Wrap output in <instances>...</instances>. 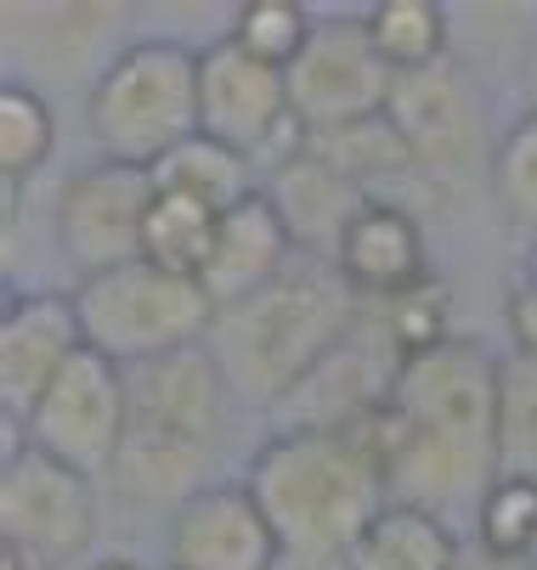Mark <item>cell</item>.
I'll return each instance as SVG.
<instances>
[{"mask_svg":"<svg viewBox=\"0 0 537 570\" xmlns=\"http://www.w3.org/2000/svg\"><path fill=\"white\" fill-rule=\"evenodd\" d=\"M86 570H141V564H136V559H125V553H119V559H91V564H86Z\"/></svg>","mask_w":537,"mask_h":570,"instance_id":"obj_31","label":"cell"},{"mask_svg":"<svg viewBox=\"0 0 537 570\" xmlns=\"http://www.w3.org/2000/svg\"><path fill=\"white\" fill-rule=\"evenodd\" d=\"M153 193H159L153 187V170L108 165V158H97V165L80 170V176H68L62 193H57L62 261L80 277L141 261V226H147Z\"/></svg>","mask_w":537,"mask_h":570,"instance_id":"obj_11","label":"cell"},{"mask_svg":"<svg viewBox=\"0 0 537 570\" xmlns=\"http://www.w3.org/2000/svg\"><path fill=\"white\" fill-rule=\"evenodd\" d=\"M244 485L272 520L283 559H345L391 503L385 463L345 430H277L250 458Z\"/></svg>","mask_w":537,"mask_h":570,"instance_id":"obj_3","label":"cell"},{"mask_svg":"<svg viewBox=\"0 0 537 570\" xmlns=\"http://www.w3.org/2000/svg\"><path fill=\"white\" fill-rule=\"evenodd\" d=\"M0 570H51V564L35 559V553H23V548H0Z\"/></svg>","mask_w":537,"mask_h":570,"instance_id":"obj_29","label":"cell"},{"mask_svg":"<svg viewBox=\"0 0 537 570\" xmlns=\"http://www.w3.org/2000/svg\"><path fill=\"white\" fill-rule=\"evenodd\" d=\"M97 542V492L91 474L46 458L40 446H12L0 469V548H23L35 559L74 564Z\"/></svg>","mask_w":537,"mask_h":570,"instance_id":"obj_9","label":"cell"},{"mask_svg":"<svg viewBox=\"0 0 537 570\" xmlns=\"http://www.w3.org/2000/svg\"><path fill=\"white\" fill-rule=\"evenodd\" d=\"M261 193H266L272 209L283 215L294 249H300V255H318V261H334L345 226H351L357 209L368 204V193H362L357 181H345L334 165H323L312 147H300V153L283 158V165H272V176H266Z\"/></svg>","mask_w":537,"mask_h":570,"instance_id":"obj_16","label":"cell"},{"mask_svg":"<svg viewBox=\"0 0 537 570\" xmlns=\"http://www.w3.org/2000/svg\"><path fill=\"white\" fill-rule=\"evenodd\" d=\"M492 193L504 220L537 243V108H526L492 147Z\"/></svg>","mask_w":537,"mask_h":570,"instance_id":"obj_24","label":"cell"},{"mask_svg":"<svg viewBox=\"0 0 537 570\" xmlns=\"http://www.w3.org/2000/svg\"><path fill=\"white\" fill-rule=\"evenodd\" d=\"M130 384V424L114 463L119 492L153 509H182L209 492L204 469L215 463L226 424H233V390H226L215 356L204 345L141 362L125 373Z\"/></svg>","mask_w":537,"mask_h":570,"instance_id":"obj_4","label":"cell"},{"mask_svg":"<svg viewBox=\"0 0 537 570\" xmlns=\"http://www.w3.org/2000/svg\"><path fill=\"white\" fill-rule=\"evenodd\" d=\"M526 86H531V108H537V51H531V73H526Z\"/></svg>","mask_w":537,"mask_h":570,"instance_id":"obj_33","label":"cell"},{"mask_svg":"<svg viewBox=\"0 0 537 570\" xmlns=\"http://www.w3.org/2000/svg\"><path fill=\"white\" fill-rule=\"evenodd\" d=\"M294 255H300V249H294L283 215L272 209L266 193H255V198H244L238 209L221 215L215 249H209L198 283H204V294H209L215 311H221V305H238V299L261 294L266 283H277Z\"/></svg>","mask_w":537,"mask_h":570,"instance_id":"obj_15","label":"cell"},{"mask_svg":"<svg viewBox=\"0 0 537 570\" xmlns=\"http://www.w3.org/2000/svg\"><path fill=\"white\" fill-rule=\"evenodd\" d=\"M86 351L80 311L74 294H12L7 316H0V401H7V424L23 430L35 401L51 390V379Z\"/></svg>","mask_w":537,"mask_h":570,"instance_id":"obj_12","label":"cell"},{"mask_svg":"<svg viewBox=\"0 0 537 570\" xmlns=\"http://www.w3.org/2000/svg\"><path fill=\"white\" fill-rule=\"evenodd\" d=\"M312 29H318V18L305 7H294V0H250V7H238V18H233V40L250 57L272 62V68H289L305 51Z\"/></svg>","mask_w":537,"mask_h":570,"instance_id":"obj_27","label":"cell"},{"mask_svg":"<svg viewBox=\"0 0 537 570\" xmlns=\"http://www.w3.org/2000/svg\"><path fill=\"white\" fill-rule=\"evenodd\" d=\"M198 130L221 147L283 165L305 147V130L289 108V73L250 57L233 35L198 51Z\"/></svg>","mask_w":537,"mask_h":570,"instance_id":"obj_8","label":"cell"},{"mask_svg":"<svg viewBox=\"0 0 537 570\" xmlns=\"http://www.w3.org/2000/svg\"><path fill=\"white\" fill-rule=\"evenodd\" d=\"M170 570H277L283 542L250 485H209L170 514Z\"/></svg>","mask_w":537,"mask_h":570,"instance_id":"obj_13","label":"cell"},{"mask_svg":"<svg viewBox=\"0 0 537 570\" xmlns=\"http://www.w3.org/2000/svg\"><path fill=\"white\" fill-rule=\"evenodd\" d=\"M125 424H130L125 367L86 345L51 379V390L35 401V413L23 419V430H7V452L29 441L46 458H57V463L97 480V474H114L119 446H125Z\"/></svg>","mask_w":537,"mask_h":570,"instance_id":"obj_7","label":"cell"},{"mask_svg":"<svg viewBox=\"0 0 537 570\" xmlns=\"http://www.w3.org/2000/svg\"><path fill=\"white\" fill-rule=\"evenodd\" d=\"M334 266L362 299H397V294L430 283L419 220L402 204H379V198H368L357 209V220L345 226Z\"/></svg>","mask_w":537,"mask_h":570,"instance_id":"obj_17","label":"cell"},{"mask_svg":"<svg viewBox=\"0 0 537 570\" xmlns=\"http://www.w3.org/2000/svg\"><path fill=\"white\" fill-rule=\"evenodd\" d=\"M498 356L481 340L447 334L441 345L402 362L385 413L357 435L385 463L391 503L436 520H470L498 485Z\"/></svg>","mask_w":537,"mask_h":570,"instance_id":"obj_1","label":"cell"},{"mask_svg":"<svg viewBox=\"0 0 537 570\" xmlns=\"http://www.w3.org/2000/svg\"><path fill=\"white\" fill-rule=\"evenodd\" d=\"M305 147H312L323 165H334L345 181H357V187H368L379 176L413 170V153H408L402 130L385 114L362 119V125H345V130H318V136H305Z\"/></svg>","mask_w":537,"mask_h":570,"instance_id":"obj_22","label":"cell"},{"mask_svg":"<svg viewBox=\"0 0 537 570\" xmlns=\"http://www.w3.org/2000/svg\"><path fill=\"white\" fill-rule=\"evenodd\" d=\"M498 463L537 480V356H504L498 367Z\"/></svg>","mask_w":537,"mask_h":570,"instance_id":"obj_23","label":"cell"},{"mask_svg":"<svg viewBox=\"0 0 537 570\" xmlns=\"http://www.w3.org/2000/svg\"><path fill=\"white\" fill-rule=\"evenodd\" d=\"M520 277H531V283H537V243L526 249V272H520Z\"/></svg>","mask_w":537,"mask_h":570,"instance_id":"obj_32","label":"cell"},{"mask_svg":"<svg viewBox=\"0 0 537 570\" xmlns=\"http://www.w3.org/2000/svg\"><path fill=\"white\" fill-rule=\"evenodd\" d=\"M215 226L221 215L187 193H153V209H147V226H141V261L165 266L176 277H198L209 249H215Z\"/></svg>","mask_w":537,"mask_h":570,"instance_id":"obj_20","label":"cell"},{"mask_svg":"<svg viewBox=\"0 0 537 570\" xmlns=\"http://www.w3.org/2000/svg\"><path fill=\"white\" fill-rule=\"evenodd\" d=\"M91 141L108 165L153 170L182 141L198 136V51L182 40L125 46L86 97Z\"/></svg>","mask_w":537,"mask_h":570,"instance_id":"obj_5","label":"cell"},{"mask_svg":"<svg viewBox=\"0 0 537 570\" xmlns=\"http://www.w3.org/2000/svg\"><path fill=\"white\" fill-rule=\"evenodd\" d=\"M373 51L391 62V73H419L447 62V12L436 0H379L362 12Z\"/></svg>","mask_w":537,"mask_h":570,"instance_id":"obj_21","label":"cell"},{"mask_svg":"<svg viewBox=\"0 0 537 570\" xmlns=\"http://www.w3.org/2000/svg\"><path fill=\"white\" fill-rule=\"evenodd\" d=\"M153 187H165V193H187V198H198V204H209L215 215H226V209H238L244 198H255L261 187H255V165L244 153H233V147H221V141H209L204 130L193 136V141H182L170 158H159L153 165Z\"/></svg>","mask_w":537,"mask_h":570,"instance_id":"obj_19","label":"cell"},{"mask_svg":"<svg viewBox=\"0 0 537 570\" xmlns=\"http://www.w3.org/2000/svg\"><path fill=\"white\" fill-rule=\"evenodd\" d=\"M487 553L498 559H515L526 564L531 548H537V480H520V474H498V485L481 498V514L470 525Z\"/></svg>","mask_w":537,"mask_h":570,"instance_id":"obj_25","label":"cell"},{"mask_svg":"<svg viewBox=\"0 0 537 570\" xmlns=\"http://www.w3.org/2000/svg\"><path fill=\"white\" fill-rule=\"evenodd\" d=\"M283 73H289V108L305 136L379 119L391 108L397 86L391 62L373 51L362 18H318L305 51Z\"/></svg>","mask_w":537,"mask_h":570,"instance_id":"obj_10","label":"cell"},{"mask_svg":"<svg viewBox=\"0 0 537 570\" xmlns=\"http://www.w3.org/2000/svg\"><path fill=\"white\" fill-rule=\"evenodd\" d=\"M74 311L91 351L119 362L125 373L141 362H159L193 351L215 328V299L198 277H176L153 261H125L114 272L74 283Z\"/></svg>","mask_w":537,"mask_h":570,"instance_id":"obj_6","label":"cell"},{"mask_svg":"<svg viewBox=\"0 0 537 570\" xmlns=\"http://www.w3.org/2000/svg\"><path fill=\"white\" fill-rule=\"evenodd\" d=\"M452 570H526V564L498 559V553H487L481 542H465V548H458V559H452Z\"/></svg>","mask_w":537,"mask_h":570,"instance_id":"obj_28","label":"cell"},{"mask_svg":"<svg viewBox=\"0 0 537 570\" xmlns=\"http://www.w3.org/2000/svg\"><path fill=\"white\" fill-rule=\"evenodd\" d=\"M362 294L340 277L334 261L294 255L277 283L221 305L204 351L215 356L226 390L250 406H283L357 328Z\"/></svg>","mask_w":537,"mask_h":570,"instance_id":"obj_2","label":"cell"},{"mask_svg":"<svg viewBox=\"0 0 537 570\" xmlns=\"http://www.w3.org/2000/svg\"><path fill=\"white\" fill-rule=\"evenodd\" d=\"M458 531L424 509H408V503H385V514H379L357 548L345 553L351 570H452L458 559Z\"/></svg>","mask_w":537,"mask_h":570,"instance_id":"obj_18","label":"cell"},{"mask_svg":"<svg viewBox=\"0 0 537 570\" xmlns=\"http://www.w3.org/2000/svg\"><path fill=\"white\" fill-rule=\"evenodd\" d=\"M57 125L40 91L29 86H7L0 91V170H7V187H23L46 158H51Z\"/></svg>","mask_w":537,"mask_h":570,"instance_id":"obj_26","label":"cell"},{"mask_svg":"<svg viewBox=\"0 0 537 570\" xmlns=\"http://www.w3.org/2000/svg\"><path fill=\"white\" fill-rule=\"evenodd\" d=\"M526 570H537V548H531V559H526Z\"/></svg>","mask_w":537,"mask_h":570,"instance_id":"obj_34","label":"cell"},{"mask_svg":"<svg viewBox=\"0 0 537 570\" xmlns=\"http://www.w3.org/2000/svg\"><path fill=\"white\" fill-rule=\"evenodd\" d=\"M385 119L402 130L413 165H424V170H458L476 153V136H481L470 79L458 73L452 62H430L419 73H397Z\"/></svg>","mask_w":537,"mask_h":570,"instance_id":"obj_14","label":"cell"},{"mask_svg":"<svg viewBox=\"0 0 537 570\" xmlns=\"http://www.w3.org/2000/svg\"><path fill=\"white\" fill-rule=\"evenodd\" d=\"M277 570H351L345 559H283Z\"/></svg>","mask_w":537,"mask_h":570,"instance_id":"obj_30","label":"cell"}]
</instances>
